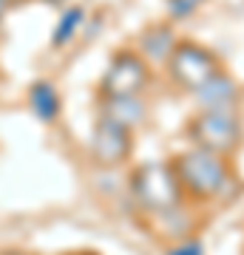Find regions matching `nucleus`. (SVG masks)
<instances>
[{
	"label": "nucleus",
	"mask_w": 244,
	"mask_h": 255,
	"mask_svg": "<svg viewBox=\"0 0 244 255\" xmlns=\"http://www.w3.org/2000/svg\"><path fill=\"white\" fill-rule=\"evenodd\" d=\"M28 108L40 122L45 125H54L60 119V111H63V100H60V91H57L54 82L48 80H37L28 85Z\"/></svg>",
	"instance_id": "nucleus-9"
},
{
	"label": "nucleus",
	"mask_w": 244,
	"mask_h": 255,
	"mask_svg": "<svg viewBox=\"0 0 244 255\" xmlns=\"http://www.w3.org/2000/svg\"><path fill=\"white\" fill-rule=\"evenodd\" d=\"M0 255H28V253H20V250H9V253H0Z\"/></svg>",
	"instance_id": "nucleus-16"
},
{
	"label": "nucleus",
	"mask_w": 244,
	"mask_h": 255,
	"mask_svg": "<svg viewBox=\"0 0 244 255\" xmlns=\"http://www.w3.org/2000/svg\"><path fill=\"white\" fill-rule=\"evenodd\" d=\"M151 63L136 48L114 51L97 85L100 100H119V97H142L151 85Z\"/></svg>",
	"instance_id": "nucleus-5"
},
{
	"label": "nucleus",
	"mask_w": 244,
	"mask_h": 255,
	"mask_svg": "<svg viewBox=\"0 0 244 255\" xmlns=\"http://www.w3.org/2000/svg\"><path fill=\"white\" fill-rule=\"evenodd\" d=\"M134 153V128L122 125L119 119L100 114L91 130V159L105 170L125 164Z\"/></svg>",
	"instance_id": "nucleus-6"
},
{
	"label": "nucleus",
	"mask_w": 244,
	"mask_h": 255,
	"mask_svg": "<svg viewBox=\"0 0 244 255\" xmlns=\"http://www.w3.org/2000/svg\"><path fill=\"white\" fill-rule=\"evenodd\" d=\"M128 187L148 213H173L185 201V190L171 162H142L131 170Z\"/></svg>",
	"instance_id": "nucleus-2"
},
{
	"label": "nucleus",
	"mask_w": 244,
	"mask_h": 255,
	"mask_svg": "<svg viewBox=\"0 0 244 255\" xmlns=\"http://www.w3.org/2000/svg\"><path fill=\"white\" fill-rule=\"evenodd\" d=\"M100 114L119 119L128 128H139L148 119V105L142 97H119V100H100Z\"/></svg>",
	"instance_id": "nucleus-10"
},
{
	"label": "nucleus",
	"mask_w": 244,
	"mask_h": 255,
	"mask_svg": "<svg viewBox=\"0 0 244 255\" xmlns=\"http://www.w3.org/2000/svg\"><path fill=\"white\" fill-rule=\"evenodd\" d=\"M179 43V37L173 34L171 23H154L139 34L136 51L148 60V63H168V57L173 54V48Z\"/></svg>",
	"instance_id": "nucleus-8"
},
{
	"label": "nucleus",
	"mask_w": 244,
	"mask_h": 255,
	"mask_svg": "<svg viewBox=\"0 0 244 255\" xmlns=\"http://www.w3.org/2000/svg\"><path fill=\"white\" fill-rule=\"evenodd\" d=\"M74 255H94V253H74Z\"/></svg>",
	"instance_id": "nucleus-18"
},
{
	"label": "nucleus",
	"mask_w": 244,
	"mask_h": 255,
	"mask_svg": "<svg viewBox=\"0 0 244 255\" xmlns=\"http://www.w3.org/2000/svg\"><path fill=\"white\" fill-rule=\"evenodd\" d=\"M205 3L210 0H165V11L173 23H182V20H190L199 9H205Z\"/></svg>",
	"instance_id": "nucleus-12"
},
{
	"label": "nucleus",
	"mask_w": 244,
	"mask_h": 255,
	"mask_svg": "<svg viewBox=\"0 0 244 255\" xmlns=\"http://www.w3.org/2000/svg\"><path fill=\"white\" fill-rule=\"evenodd\" d=\"M185 136L193 147H205L213 153L233 156L244 145L242 111H208L199 108L185 125Z\"/></svg>",
	"instance_id": "nucleus-3"
},
{
	"label": "nucleus",
	"mask_w": 244,
	"mask_h": 255,
	"mask_svg": "<svg viewBox=\"0 0 244 255\" xmlns=\"http://www.w3.org/2000/svg\"><path fill=\"white\" fill-rule=\"evenodd\" d=\"M43 3H48V6H60V3H65V0H43Z\"/></svg>",
	"instance_id": "nucleus-17"
},
{
	"label": "nucleus",
	"mask_w": 244,
	"mask_h": 255,
	"mask_svg": "<svg viewBox=\"0 0 244 255\" xmlns=\"http://www.w3.org/2000/svg\"><path fill=\"white\" fill-rule=\"evenodd\" d=\"M82 20H85V9H82V6H68V9L60 14V20H57L54 34H51V46L54 48L68 46L74 37H77V31H80Z\"/></svg>",
	"instance_id": "nucleus-11"
},
{
	"label": "nucleus",
	"mask_w": 244,
	"mask_h": 255,
	"mask_svg": "<svg viewBox=\"0 0 244 255\" xmlns=\"http://www.w3.org/2000/svg\"><path fill=\"white\" fill-rule=\"evenodd\" d=\"M9 6H23V3H31V0H6Z\"/></svg>",
	"instance_id": "nucleus-15"
},
{
	"label": "nucleus",
	"mask_w": 244,
	"mask_h": 255,
	"mask_svg": "<svg viewBox=\"0 0 244 255\" xmlns=\"http://www.w3.org/2000/svg\"><path fill=\"white\" fill-rule=\"evenodd\" d=\"M168 255H202V247L199 244H182L179 250H171Z\"/></svg>",
	"instance_id": "nucleus-13"
},
{
	"label": "nucleus",
	"mask_w": 244,
	"mask_h": 255,
	"mask_svg": "<svg viewBox=\"0 0 244 255\" xmlns=\"http://www.w3.org/2000/svg\"><path fill=\"white\" fill-rule=\"evenodd\" d=\"M6 9H9V3H6V0H0V20H3V14H6Z\"/></svg>",
	"instance_id": "nucleus-14"
},
{
	"label": "nucleus",
	"mask_w": 244,
	"mask_h": 255,
	"mask_svg": "<svg viewBox=\"0 0 244 255\" xmlns=\"http://www.w3.org/2000/svg\"><path fill=\"white\" fill-rule=\"evenodd\" d=\"M196 105L208 111H242V85L236 82L233 74L219 71L213 80L193 94Z\"/></svg>",
	"instance_id": "nucleus-7"
},
{
	"label": "nucleus",
	"mask_w": 244,
	"mask_h": 255,
	"mask_svg": "<svg viewBox=\"0 0 244 255\" xmlns=\"http://www.w3.org/2000/svg\"><path fill=\"white\" fill-rule=\"evenodd\" d=\"M168 80L185 94H196L199 88H205L219 71H225L222 57L213 48L202 46L196 40H179L173 54L168 57Z\"/></svg>",
	"instance_id": "nucleus-4"
},
{
	"label": "nucleus",
	"mask_w": 244,
	"mask_h": 255,
	"mask_svg": "<svg viewBox=\"0 0 244 255\" xmlns=\"http://www.w3.org/2000/svg\"><path fill=\"white\" fill-rule=\"evenodd\" d=\"M171 164L182 182L185 199H193V201L219 199L236 182V170L230 156L213 153V150H205V147L190 145L188 150L173 156Z\"/></svg>",
	"instance_id": "nucleus-1"
}]
</instances>
